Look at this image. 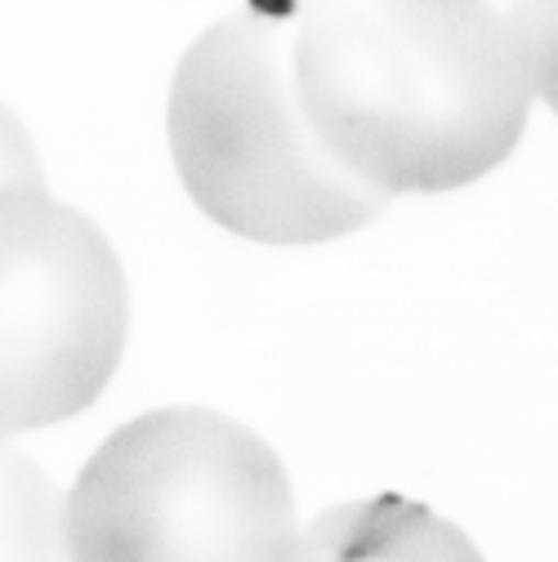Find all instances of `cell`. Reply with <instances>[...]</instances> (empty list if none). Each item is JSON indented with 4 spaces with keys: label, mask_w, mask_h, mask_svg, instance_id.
<instances>
[{
    "label": "cell",
    "mask_w": 558,
    "mask_h": 562,
    "mask_svg": "<svg viewBox=\"0 0 558 562\" xmlns=\"http://www.w3.org/2000/svg\"><path fill=\"white\" fill-rule=\"evenodd\" d=\"M295 77L331 153L389 201L492 175L532 116L496 0H309Z\"/></svg>",
    "instance_id": "obj_1"
},
{
    "label": "cell",
    "mask_w": 558,
    "mask_h": 562,
    "mask_svg": "<svg viewBox=\"0 0 558 562\" xmlns=\"http://www.w3.org/2000/svg\"><path fill=\"white\" fill-rule=\"evenodd\" d=\"M166 138L192 205L246 241L322 246L389 205L313 125L291 14L237 10L205 27L175 67Z\"/></svg>",
    "instance_id": "obj_2"
},
{
    "label": "cell",
    "mask_w": 558,
    "mask_h": 562,
    "mask_svg": "<svg viewBox=\"0 0 558 562\" xmlns=\"http://www.w3.org/2000/svg\"><path fill=\"white\" fill-rule=\"evenodd\" d=\"M67 558H295L291 473L250 425L161 406L121 425L63 501Z\"/></svg>",
    "instance_id": "obj_3"
},
{
    "label": "cell",
    "mask_w": 558,
    "mask_h": 562,
    "mask_svg": "<svg viewBox=\"0 0 558 562\" xmlns=\"http://www.w3.org/2000/svg\"><path fill=\"white\" fill-rule=\"evenodd\" d=\"M130 339V286L108 233L45 188L0 192V438L99 402Z\"/></svg>",
    "instance_id": "obj_4"
},
{
    "label": "cell",
    "mask_w": 558,
    "mask_h": 562,
    "mask_svg": "<svg viewBox=\"0 0 558 562\" xmlns=\"http://www.w3.org/2000/svg\"><path fill=\"white\" fill-rule=\"evenodd\" d=\"M300 553L309 558H478L473 540L443 522L434 509L406 501H358L326 509L313 527H300Z\"/></svg>",
    "instance_id": "obj_5"
},
{
    "label": "cell",
    "mask_w": 558,
    "mask_h": 562,
    "mask_svg": "<svg viewBox=\"0 0 558 562\" xmlns=\"http://www.w3.org/2000/svg\"><path fill=\"white\" fill-rule=\"evenodd\" d=\"M58 482L0 438V558H67Z\"/></svg>",
    "instance_id": "obj_6"
},
{
    "label": "cell",
    "mask_w": 558,
    "mask_h": 562,
    "mask_svg": "<svg viewBox=\"0 0 558 562\" xmlns=\"http://www.w3.org/2000/svg\"><path fill=\"white\" fill-rule=\"evenodd\" d=\"M505 14L523 54L532 99L558 116V0H510Z\"/></svg>",
    "instance_id": "obj_7"
},
{
    "label": "cell",
    "mask_w": 558,
    "mask_h": 562,
    "mask_svg": "<svg viewBox=\"0 0 558 562\" xmlns=\"http://www.w3.org/2000/svg\"><path fill=\"white\" fill-rule=\"evenodd\" d=\"M5 188H45V166L19 112L0 103V192Z\"/></svg>",
    "instance_id": "obj_8"
}]
</instances>
